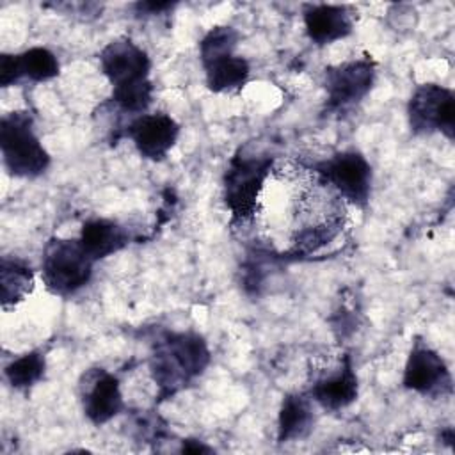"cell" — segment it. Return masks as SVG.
Instances as JSON below:
<instances>
[{
    "mask_svg": "<svg viewBox=\"0 0 455 455\" xmlns=\"http://www.w3.org/2000/svg\"><path fill=\"white\" fill-rule=\"evenodd\" d=\"M92 265L80 240L52 238L43 251L41 277L48 291L68 297L89 283Z\"/></svg>",
    "mask_w": 455,
    "mask_h": 455,
    "instance_id": "cell-4",
    "label": "cell"
},
{
    "mask_svg": "<svg viewBox=\"0 0 455 455\" xmlns=\"http://www.w3.org/2000/svg\"><path fill=\"white\" fill-rule=\"evenodd\" d=\"M139 155L160 162L174 148L180 137V124L167 114H142L128 128Z\"/></svg>",
    "mask_w": 455,
    "mask_h": 455,
    "instance_id": "cell-11",
    "label": "cell"
},
{
    "mask_svg": "<svg viewBox=\"0 0 455 455\" xmlns=\"http://www.w3.org/2000/svg\"><path fill=\"white\" fill-rule=\"evenodd\" d=\"M407 116L414 133L441 132L448 139L455 135V96L443 85H419L409 100Z\"/></svg>",
    "mask_w": 455,
    "mask_h": 455,
    "instance_id": "cell-6",
    "label": "cell"
},
{
    "mask_svg": "<svg viewBox=\"0 0 455 455\" xmlns=\"http://www.w3.org/2000/svg\"><path fill=\"white\" fill-rule=\"evenodd\" d=\"M153 100V84L151 80L119 85L112 89V101L124 112L142 114Z\"/></svg>",
    "mask_w": 455,
    "mask_h": 455,
    "instance_id": "cell-21",
    "label": "cell"
},
{
    "mask_svg": "<svg viewBox=\"0 0 455 455\" xmlns=\"http://www.w3.org/2000/svg\"><path fill=\"white\" fill-rule=\"evenodd\" d=\"M403 386L425 396L451 393V373L444 359L425 341L416 339L403 368Z\"/></svg>",
    "mask_w": 455,
    "mask_h": 455,
    "instance_id": "cell-8",
    "label": "cell"
},
{
    "mask_svg": "<svg viewBox=\"0 0 455 455\" xmlns=\"http://www.w3.org/2000/svg\"><path fill=\"white\" fill-rule=\"evenodd\" d=\"M240 36L233 27H213L199 43V57L203 66L217 59L235 55Z\"/></svg>",
    "mask_w": 455,
    "mask_h": 455,
    "instance_id": "cell-20",
    "label": "cell"
},
{
    "mask_svg": "<svg viewBox=\"0 0 455 455\" xmlns=\"http://www.w3.org/2000/svg\"><path fill=\"white\" fill-rule=\"evenodd\" d=\"M316 172L348 203L364 208L371 192V165L355 149L341 151L316 165Z\"/></svg>",
    "mask_w": 455,
    "mask_h": 455,
    "instance_id": "cell-5",
    "label": "cell"
},
{
    "mask_svg": "<svg viewBox=\"0 0 455 455\" xmlns=\"http://www.w3.org/2000/svg\"><path fill=\"white\" fill-rule=\"evenodd\" d=\"M203 68H204L206 87L217 94L240 91L247 84L251 75L249 62L238 55H228V57L217 59L213 62L204 64Z\"/></svg>",
    "mask_w": 455,
    "mask_h": 455,
    "instance_id": "cell-16",
    "label": "cell"
},
{
    "mask_svg": "<svg viewBox=\"0 0 455 455\" xmlns=\"http://www.w3.org/2000/svg\"><path fill=\"white\" fill-rule=\"evenodd\" d=\"M315 416L309 398L299 393L286 395L283 398L277 416V439L279 443L300 441L313 430Z\"/></svg>",
    "mask_w": 455,
    "mask_h": 455,
    "instance_id": "cell-15",
    "label": "cell"
},
{
    "mask_svg": "<svg viewBox=\"0 0 455 455\" xmlns=\"http://www.w3.org/2000/svg\"><path fill=\"white\" fill-rule=\"evenodd\" d=\"M302 16L307 37L320 46L339 41L354 30V12L345 5L307 4Z\"/></svg>",
    "mask_w": 455,
    "mask_h": 455,
    "instance_id": "cell-12",
    "label": "cell"
},
{
    "mask_svg": "<svg viewBox=\"0 0 455 455\" xmlns=\"http://www.w3.org/2000/svg\"><path fill=\"white\" fill-rule=\"evenodd\" d=\"M174 4L171 2H140L137 4L135 7L140 11V12H146V14H160L167 9H171Z\"/></svg>",
    "mask_w": 455,
    "mask_h": 455,
    "instance_id": "cell-23",
    "label": "cell"
},
{
    "mask_svg": "<svg viewBox=\"0 0 455 455\" xmlns=\"http://www.w3.org/2000/svg\"><path fill=\"white\" fill-rule=\"evenodd\" d=\"M181 451L183 453H210L212 448L199 443V441H194V439H188V441H183V446H181Z\"/></svg>",
    "mask_w": 455,
    "mask_h": 455,
    "instance_id": "cell-24",
    "label": "cell"
},
{
    "mask_svg": "<svg viewBox=\"0 0 455 455\" xmlns=\"http://www.w3.org/2000/svg\"><path fill=\"white\" fill-rule=\"evenodd\" d=\"M210 363L206 341L196 332H176L165 336L151 357V375L158 386L160 396L176 395Z\"/></svg>",
    "mask_w": 455,
    "mask_h": 455,
    "instance_id": "cell-1",
    "label": "cell"
},
{
    "mask_svg": "<svg viewBox=\"0 0 455 455\" xmlns=\"http://www.w3.org/2000/svg\"><path fill=\"white\" fill-rule=\"evenodd\" d=\"M21 75L34 82H46L59 75V60L57 57L43 46H34L18 55Z\"/></svg>",
    "mask_w": 455,
    "mask_h": 455,
    "instance_id": "cell-19",
    "label": "cell"
},
{
    "mask_svg": "<svg viewBox=\"0 0 455 455\" xmlns=\"http://www.w3.org/2000/svg\"><path fill=\"white\" fill-rule=\"evenodd\" d=\"M100 66L112 87L149 80L151 60L132 39L110 41L100 53Z\"/></svg>",
    "mask_w": 455,
    "mask_h": 455,
    "instance_id": "cell-10",
    "label": "cell"
},
{
    "mask_svg": "<svg viewBox=\"0 0 455 455\" xmlns=\"http://www.w3.org/2000/svg\"><path fill=\"white\" fill-rule=\"evenodd\" d=\"M126 229L110 219H89L80 231V243L92 261L105 259L128 245Z\"/></svg>",
    "mask_w": 455,
    "mask_h": 455,
    "instance_id": "cell-14",
    "label": "cell"
},
{
    "mask_svg": "<svg viewBox=\"0 0 455 455\" xmlns=\"http://www.w3.org/2000/svg\"><path fill=\"white\" fill-rule=\"evenodd\" d=\"M46 370L44 355L37 350L16 357L5 366V379L16 389H28L37 384Z\"/></svg>",
    "mask_w": 455,
    "mask_h": 455,
    "instance_id": "cell-18",
    "label": "cell"
},
{
    "mask_svg": "<svg viewBox=\"0 0 455 455\" xmlns=\"http://www.w3.org/2000/svg\"><path fill=\"white\" fill-rule=\"evenodd\" d=\"M0 151L5 169L16 178H37L50 165L28 112L16 110L0 121Z\"/></svg>",
    "mask_w": 455,
    "mask_h": 455,
    "instance_id": "cell-3",
    "label": "cell"
},
{
    "mask_svg": "<svg viewBox=\"0 0 455 455\" xmlns=\"http://www.w3.org/2000/svg\"><path fill=\"white\" fill-rule=\"evenodd\" d=\"M272 164V156L247 153L243 149L231 158L222 181L224 203L231 213V224L247 226L254 220Z\"/></svg>",
    "mask_w": 455,
    "mask_h": 455,
    "instance_id": "cell-2",
    "label": "cell"
},
{
    "mask_svg": "<svg viewBox=\"0 0 455 455\" xmlns=\"http://www.w3.org/2000/svg\"><path fill=\"white\" fill-rule=\"evenodd\" d=\"M375 73L371 59H355L327 68L323 87L329 108L345 110L357 105L373 87Z\"/></svg>",
    "mask_w": 455,
    "mask_h": 455,
    "instance_id": "cell-7",
    "label": "cell"
},
{
    "mask_svg": "<svg viewBox=\"0 0 455 455\" xmlns=\"http://www.w3.org/2000/svg\"><path fill=\"white\" fill-rule=\"evenodd\" d=\"M82 407L89 421L103 425L123 411V393L117 377L103 368H94L84 373L80 380Z\"/></svg>",
    "mask_w": 455,
    "mask_h": 455,
    "instance_id": "cell-9",
    "label": "cell"
},
{
    "mask_svg": "<svg viewBox=\"0 0 455 455\" xmlns=\"http://www.w3.org/2000/svg\"><path fill=\"white\" fill-rule=\"evenodd\" d=\"M20 78H23V75H21L18 55L2 53L0 55V85L9 87L16 84Z\"/></svg>",
    "mask_w": 455,
    "mask_h": 455,
    "instance_id": "cell-22",
    "label": "cell"
},
{
    "mask_svg": "<svg viewBox=\"0 0 455 455\" xmlns=\"http://www.w3.org/2000/svg\"><path fill=\"white\" fill-rule=\"evenodd\" d=\"M359 393L357 375L350 355H345L334 371L315 380L311 386V398L325 411H341L355 402Z\"/></svg>",
    "mask_w": 455,
    "mask_h": 455,
    "instance_id": "cell-13",
    "label": "cell"
},
{
    "mask_svg": "<svg viewBox=\"0 0 455 455\" xmlns=\"http://www.w3.org/2000/svg\"><path fill=\"white\" fill-rule=\"evenodd\" d=\"M0 288H2V307L9 309L32 291L34 272L32 268L16 258H2L0 265Z\"/></svg>",
    "mask_w": 455,
    "mask_h": 455,
    "instance_id": "cell-17",
    "label": "cell"
}]
</instances>
